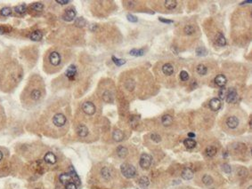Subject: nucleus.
Segmentation results:
<instances>
[{"label":"nucleus","instance_id":"1","mask_svg":"<svg viewBox=\"0 0 252 189\" xmlns=\"http://www.w3.org/2000/svg\"><path fill=\"white\" fill-rule=\"evenodd\" d=\"M28 96H29V101H30L31 103H37V101H39L42 98V91L39 88H37V86L34 87H30L28 91Z\"/></svg>","mask_w":252,"mask_h":189},{"label":"nucleus","instance_id":"2","mask_svg":"<svg viewBox=\"0 0 252 189\" xmlns=\"http://www.w3.org/2000/svg\"><path fill=\"white\" fill-rule=\"evenodd\" d=\"M120 170L123 176L126 177L127 178H132L136 175L135 168L129 163H123L120 166Z\"/></svg>","mask_w":252,"mask_h":189},{"label":"nucleus","instance_id":"3","mask_svg":"<svg viewBox=\"0 0 252 189\" xmlns=\"http://www.w3.org/2000/svg\"><path fill=\"white\" fill-rule=\"evenodd\" d=\"M152 156L149 155L148 154H143L141 155V158H140V166L144 169V170H147L150 167V164H152Z\"/></svg>","mask_w":252,"mask_h":189},{"label":"nucleus","instance_id":"4","mask_svg":"<svg viewBox=\"0 0 252 189\" xmlns=\"http://www.w3.org/2000/svg\"><path fill=\"white\" fill-rule=\"evenodd\" d=\"M66 116L63 114L61 113H57L53 117V123L56 126V127H63L65 123H66Z\"/></svg>","mask_w":252,"mask_h":189},{"label":"nucleus","instance_id":"5","mask_svg":"<svg viewBox=\"0 0 252 189\" xmlns=\"http://www.w3.org/2000/svg\"><path fill=\"white\" fill-rule=\"evenodd\" d=\"M49 63L51 64L52 66H55V67H57L61 64V61H62V58H61V55L59 53L57 52H52L51 53L49 54Z\"/></svg>","mask_w":252,"mask_h":189},{"label":"nucleus","instance_id":"6","mask_svg":"<svg viewBox=\"0 0 252 189\" xmlns=\"http://www.w3.org/2000/svg\"><path fill=\"white\" fill-rule=\"evenodd\" d=\"M82 109L84 111V113H86L88 116H92L95 113L96 108L95 106L94 105V103L90 102V101H86L85 103H83L82 105Z\"/></svg>","mask_w":252,"mask_h":189},{"label":"nucleus","instance_id":"7","mask_svg":"<svg viewBox=\"0 0 252 189\" xmlns=\"http://www.w3.org/2000/svg\"><path fill=\"white\" fill-rule=\"evenodd\" d=\"M226 101L228 103H234L237 101L238 99V94L237 91L234 89H231L228 92H227V95H226Z\"/></svg>","mask_w":252,"mask_h":189},{"label":"nucleus","instance_id":"8","mask_svg":"<svg viewBox=\"0 0 252 189\" xmlns=\"http://www.w3.org/2000/svg\"><path fill=\"white\" fill-rule=\"evenodd\" d=\"M77 75V68L75 65H71L69 66V68H67L66 70V73H65V76L70 79V80H73L75 78Z\"/></svg>","mask_w":252,"mask_h":189},{"label":"nucleus","instance_id":"9","mask_svg":"<svg viewBox=\"0 0 252 189\" xmlns=\"http://www.w3.org/2000/svg\"><path fill=\"white\" fill-rule=\"evenodd\" d=\"M226 125L230 129H235L239 125V119L236 116H230L226 120Z\"/></svg>","mask_w":252,"mask_h":189},{"label":"nucleus","instance_id":"10","mask_svg":"<svg viewBox=\"0 0 252 189\" xmlns=\"http://www.w3.org/2000/svg\"><path fill=\"white\" fill-rule=\"evenodd\" d=\"M75 17H76V11L74 9H68L63 16V20L66 21H71L72 20H74Z\"/></svg>","mask_w":252,"mask_h":189},{"label":"nucleus","instance_id":"11","mask_svg":"<svg viewBox=\"0 0 252 189\" xmlns=\"http://www.w3.org/2000/svg\"><path fill=\"white\" fill-rule=\"evenodd\" d=\"M221 105H222L221 101L219 99H217V98H214L210 101V108L213 111H217L218 109H220Z\"/></svg>","mask_w":252,"mask_h":189},{"label":"nucleus","instance_id":"12","mask_svg":"<svg viewBox=\"0 0 252 189\" xmlns=\"http://www.w3.org/2000/svg\"><path fill=\"white\" fill-rule=\"evenodd\" d=\"M226 83H227V79L224 75H218L215 78V83L221 88H223L226 84Z\"/></svg>","mask_w":252,"mask_h":189},{"label":"nucleus","instance_id":"13","mask_svg":"<svg viewBox=\"0 0 252 189\" xmlns=\"http://www.w3.org/2000/svg\"><path fill=\"white\" fill-rule=\"evenodd\" d=\"M44 160L45 163H49V164H55L56 163V156L55 155V154H53L52 152H48L45 154Z\"/></svg>","mask_w":252,"mask_h":189},{"label":"nucleus","instance_id":"14","mask_svg":"<svg viewBox=\"0 0 252 189\" xmlns=\"http://www.w3.org/2000/svg\"><path fill=\"white\" fill-rule=\"evenodd\" d=\"M77 133H78V135L79 137L85 138V137H86L87 134H88V129H87V127H86V125L80 124V125H78V128H77Z\"/></svg>","mask_w":252,"mask_h":189},{"label":"nucleus","instance_id":"15","mask_svg":"<svg viewBox=\"0 0 252 189\" xmlns=\"http://www.w3.org/2000/svg\"><path fill=\"white\" fill-rule=\"evenodd\" d=\"M59 180H60V182H61L62 184L66 185V184H68V183L71 182L72 178H71V174H69V173H63V174H61V175H60V177H59Z\"/></svg>","mask_w":252,"mask_h":189},{"label":"nucleus","instance_id":"16","mask_svg":"<svg viewBox=\"0 0 252 189\" xmlns=\"http://www.w3.org/2000/svg\"><path fill=\"white\" fill-rule=\"evenodd\" d=\"M112 138L115 141L120 142V141H122L124 138V133L120 130H115L112 133Z\"/></svg>","mask_w":252,"mask_h":189},{"label":"nucleus","instance_id":"17","mask_svg":"<svg viewBox=\"0 0 252 189\" xmlns=\"http://www.w3.org/2000/svg\"><path fill=\"white\" fill-rule=\"evenodd\" d=\"M162 71H163V73L166 76H171L174 73V67H173V65H171L169 63H167V64L163 65Z\"/></svg>","mask_w":252,"mask_h":189},{"label":"nucleus","instance_id":"18","mask_svg":"<svg viewBox=\"0 0 252 189\" xmlns=\"http://www.w3.org/2000/svg\"><path fill=\"white\" fill-rule=\"evenodd\" d=\"M182 178L184 179H186V180H190L193 178V171L189 169V168H186L184 169L183 171H182Z\"/></svg>","mask_w":252,"mask_h":189},{"label":"nucleus","instance_id":"19","mask_svg":"<svg viewBox=\"0 0 252 189\" xmlns=\"http://www.w3.org/2000/svg\"><path fill=\"white\" fill-rule=\"evenodd\" d=\"M161 122L164 126H170L173 123V117L170 115H164L161 118Z\"/></svg>","mask_w":252,"mask_h":189},{"label":"nucleus","instance_id":"20","mask_svg":"<svg viewBox=\"0 0 252 189\" xmlns=\"http://www.w3.org/2000/svg\"><path fill=\"white\" fill-rule=\"evenodd\" d=\"M101 176L103 177L104 179L109 180L111 178V177H112V172H111L110 169L107 168V167H104L102 170H101Z\"/></svg>","mask_w":252,"mask_h":189},{"label":"nucleus","instance_id":"21","mask_svg":"<svg viewBox=\"0 0 252 189\" xmlns=\"http://www.w3.org/2000/svg\"><path fill=\"white\" fill-rule=\"evenodd\" d=\"M184 145L185 146V148L192 149L193 148H195L196 146V141L192 138H186L184 140Z\"/></svg>","mask_w":252,"mask_h":189},{"label":"nucleus","instance_id":"22","mask_svg":"<svg viewBox=\"0 0 252 189\" xmlns=\"http://www.w3.org/2000/svg\"><path fill=\"white\" fill-rule=\"evenodd\" d=\"M42 32L40 30H35L31 35H30V39L32 41H40L42 39Z\"/></svg>","mask_w":252,"mask_h":189},{"label":"nucleus","instance_id":"23","mask_svg":"<svg viewBox=\"0 0 252 189\" xmlns=\"http://www.w3.org/2000/svg\"><path fill=\"white\" fill-rule=\"evenodd\" d=\"M176 5H177V2L176 0H167V1H165V6L168 10L175 9L176 7Z\"/></svg>","mask_w":252,"mask_h":189},{"label":"nucleus","instance_id":"24","mask_svg":"<svg viewBox=\"0 0 252 189\" xmlns=\"http://www.w3.org/2000/svg\"><path fill=\"white\" fill-rule=\"evenodd\" d=\"M197 72H198V74L200 75V76H204V75H206V74L208 73V68H207V67H206L205 65L199 64V65H198V67H197Z\"/></svg>","mask_w":252,"mask_h":189},{"label":"nucleus","instance_id":"25","mask_svg":"<svg viewBox=\"0 0 252 189\" xmlns=\"http://www.w3.org/2000/svg\"><path fill=\"white\" fill-rule=\"evenodd\" d=\"M127 149L125 148V147H119L118 148V149H117V154H118V155L120 157V158H124V157H126L127 156Z\"/></svg>","mask_w":252,"mask_h":189},{"label":"nucleus","instance_id":"26","mask_svg":"<svg viewBox=\"0 0 252 189\" xmlns=\"http://www.w3.org/2000/svg\"><path fill=\"white\" fill-rule=\"evenodd\" d=\"M217 152V149L215 147H213V146L208 147L206 148V155L208 156H210V157H213L214 155H216Z\"/></svg>","mask_w":252,"mask_h":189},{"label":"nucleus","instance_id":"27","mask_svg":"<svg viewBox=\"0 0 252 189\" xmlns=\"http://www.w3.org/2000/svg\"><path fill=\"white\" fill-rule=\"evenodd\" d=\"M217 44L219 46H225L226 44V39L225 37L222 35V34H218L217 35Z\"/></svg>","mask_w":252,"mask_h":189},{"label":"nucleus","instance_id":"28","mask_svg":"<svg viewBox=\"0 0 252 189\" xmlns=\"http://www.w3.org/2000/svg\"><path fill=\"white\" fill-rule=\"evenodd\" d=\"M11 14H12V9L10 7H4L0 10V15L1 16L7 17V16H10Z\"/></svg>","mask_w":252,"mask_h":189},{"label":"nucleus","instance_id":"29","mask_svg":"<svg viewBox=\"0 0 252 189\" xmlns=\"http://www.w3.org/2000/svg\"><path fill=\"white\" fill-rule=\"evenodd\" d=\"M14 11H15L17 14H23L26 13L27 8H26V6H25L24 5H21V6H15V7H14Z\"/></svg>","mask_w":252,"mask_h":189},{"label":"nucleus","instance_id":"30","mask_svg":"<svg viewBox=\"0 0 252 189\" xmlns=\"http://www.w3.org/2000/svg\"><path fill=\"white\" fill-rule=\"evenodd\" d=\"M149 179H148V178L147 177H142L140 179H139V185L142 186V187H143V188H145V187H147L148 185H149Z\"/></svg>","mask_w":252,"mask_h":189},{"label":"nucleus","instance_id":"31","mask_svg":"<svg viewBox=\"0 0 252 189\" xmlns=\"http://www.w3.org/2000/svg\"><path fill=\"white\" fill-rule=\"evenodd\" d=\"M129 53L133 56L137 57V56H142L144 53V51L143 49H133L132 51L129 52Z\"/></svg>","mask_w":252,"mask_h":189},{"label":"nucleus","instance_id":"32","mask_svg":"<svg viewBox=\"0 0 252 189\" xmlns=\"http://www.w3.org/2000/svg\"><path fill=\"white\" fill-rule=\"evenodd\" d=\"M44 8V6L42 3H39V2H37V3H34L32 5V9L36 12H41Z\"/></svg>","mask_w":252,"mask_h":189},{"label":"nucleus","instance_id":"33","mask_svg":"<svg viewBox=\"0 0 252 189\" xmlns=\"http://www.w3.org/2000/svg\"><path fill=\"white\" fill-rule=\"evenodd\" d=\"M202 182L206 185H210L213 183V178L210 176V175H205L202 178Z\"/></svg>","mask_w":252,"mask_h":189},{"label":"nucleus","instance_id":"34","mask_svg":"<svg viewBox=\"0 0 252 189\" xmlns=\"http://www.w3.org/2000/svg\"><path fill=\"white\" fill-rule=\"evenodd\" d=\"M104 101H107V102H112L113 97H112V93H111L110 91H105V92L104 93Z\"/></svg>","mask_w":252,"mask_h":189},{"label":"nucleus","instance_id":"35","mask_svg":"<svg viewBox=\"0 0 252 189\" xmlns=\"http://www.w3.org/2000/svg\"><path fill=\"white\" fill-rule=\"evenodd\" d=\"M195 32V29L193 26H191V25H188L184 28V33L187 34V35H192L193 33Z\"/></svg>","mask_w":252,"mask_h":189},{"label":"nucleus","instance_id":"36","mask_svg":"<svg viewBox=\"0 0 252 189\" xmlns=\"http://www.w3.org/2000/svg\"><path fill=\"white\" fill-rule=\"evenodd\" d=\"M112 61H113L117 66H122L123 64H125V63H126V61H125V60L118 59V58H116L115 56H112Z\"/></svg>","mask_w":252,"mask_h":189},{"label":"nucleus","instance_id":"37","mask_svg":"<svg viewBox=\"0 0 252 189\" xmlns=\"http://www.w3.org/2000/svg\"><path fill=\"white\" fill-rule=\"evenodd\" d=\"M226 95H227V90L223 87L219 91V98H220V100H225L226 98Z\"/></svg>","mask_w":252,"mask_h":189},{"label":"nucleus","instance_id":"38","mask_svg":"<svg viewBox=\"0 0 252 189\" xmlns=\"http://www.w3.org/2000/svg\"><path fill=\"white\" fill-rule=\"evenodd\" d=\"M180 79L184 82L187 81L189 79V74L186 72V71H182L180 73Z\"/></svg>","mask_w":252,"mask_h":189},{"label":"nucleus","instance_id":"39","mask_svg":"<svg viewBox=\"0 0 252 189\" xmlns=\"http://www.w3.org/2000/svg\"><path fill=\"white\" fill-rule=\"evenodd\" d=\"M196 53H197L199 56H204V55L207 54V51H206V49H204V48H198L197 51H196Z\"/></svg>","mask_w":252,"mask_h":189},{"label":"nucleus","instance_id":"40","mask_svg":"<svg viewBox=\"0 0 252 189\" xmlns=\"http://www.w3.org/2000/svg\"><path fill=\"white\" fill-rule=\"evenodd\" d=\"M222 169H223V170H224L225 173H231V171H232L231 166H230L229 164H227V163H225V164H223V166H222Z\"/></svg>","mask_w":252,"mask_h":189},{"label":"nucleus","instance_id":"41","mask_svg":"<svg viewBox=\"0 0 252 189\" xmlns=\"http://www.w3.org/2000/svg\"><path fill=\"white\" fill-rule=\"evenodd\" d=\"M65 189H77V185L74 182H70L65 185Z\"/></svg>","mask_w":252,"mask_h":189},{"label":"nucleus","instance_id":"42","mask_svg":"<svg viewBox=\"0 0 252 189\" xmlns=\"http://www.w3.org/2000/svg\"><path fill=\"white\" fill-rule=\"evenodd\" d=\"M150 138H152V139L154 141V142H156V143L160 142V141L161 140V136H160V135H158V134H152V136H150Z\"/></svg>","mask_w":252,"mask_h":189},{"label":"nucleus","instance_id":"43","mask_svg":"<svg viewBox=\"0 0 252 189\" xmlns=\"http://www.w3.org/2000/svg\"><path fill=\"white\" fill-rule=\"evenodd\" d=\"M127 20H128L129 21H131V22H136V21H138V19H137L135 16L132 15V14H127Z\"/></svg>","mask_w":252,"mask_h":189},{"label":"nucleus","instance_id":"44","mask_svg":"<svg viewBox=\"0 0 252 189\" xmlns=\"http://www.w3.org/2000/svg\"><path fill=\"white\" fill-rule=\"evenodd\" d=\"M137 123H138V119H136L135 116H133V117L131 118V120H130V124H131L132 126H135V125L137 124Z\"/></svg>","mask_w":252,"mask_h":189},{"label":"nucleus","instance_id":"45","mask_svg":"<svg viewBox=\"0 0 252 189\" xmlns=\"http://www.w3.org/2000/svg\"><path fill=\"white\" fill-rule=\"evenodd\" d=\"M159 20H160L161 22L168 23V24H170V23H172V22H173V21H171V20H166V19H163V18H159Z\"/></svg>","mask_w":252,"mask_h":189},{"label":"nucleus","instance_id":"46","mask_svg":"<svg viewBox=\"0 0 252 189\" xmlns=\"http://www.w3.org/2000/svg\"><path fill=\"white\" fill-rule=\"evenodd\" d=\"M56 3L57 4H60V5H67V4H69L70 3V1H60V0H57L56 1Z\"/></svg>","mask_w":252,"mask_h":189},{"label":"nucleus","instance_id":"47","mask_svg":"<svg viewBox=\"0 0 252 189\" xmlns=\"http://www.w3.org/2000/svg\"><path fill=\"white\" fill-rule=\"evenodd\" d=\"M188 136H189L190 138H194V137H195V134L192 133V132H190V133L188 134Z\"/></svg>","mask_w":252,"mask_h":189},{"label":"nucleus","instance_id":"48","mask_svg":"<svg viewBox=\"0 0 252 189\" xmlns=\"http://www.w3.org/2000/svg\"><path fill=\"white\" fill-rule=\"evenodd\" d=\"M246 4H251V1H244L240 5H246Z\"/></svg>","mask_w":252,"mask_h":189},{"label":"nucleus","instance_id":"49","mask_svg":"<svg viewBox=\"0 0 252 189\" xmlns=\"http://www.w3.org/2000/svg\"><path fill=\"white\" fill-rule=\"evenodd\" d=\"M4 33H5V30L1 27H0V35H3Z\"/></svg>","mask_w":252,"mask_h":189},{"label":"nucleus","instance_id":"50","mask_svg":"<svg viewBox=\"0 0 252 189\" xmlns=\"http://www.w3.org/2000/svg\"><path fill=\"white\" fill-rule=\"evenodd\" d=\"M3 159V153L1 152V150H0V161H1Z\"/></svg>","mask_w":252,"mask_h":189},{"label":"nucleus","instance_id":"51","mask_svg":"<svg viewBox=\"0 0 252 189\" xmlns=\"http://www.w3.org/2000/svg\"><path fill=\"white\" fill-rule=\"evenodd\" d=\"M248 189H252V186H251V185H250V186H248Z\"/></svg>","mask_w":252,"mask_h":189}]
</instances>
